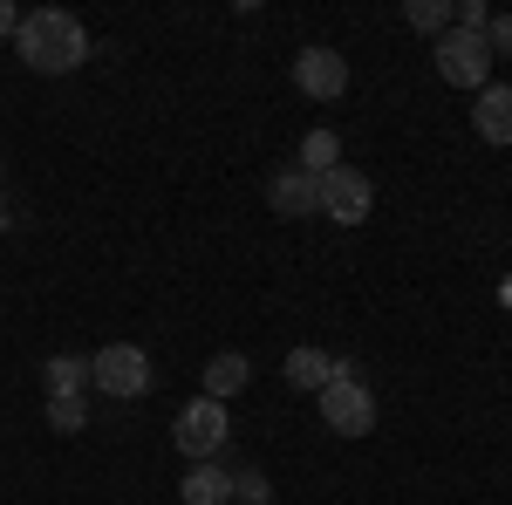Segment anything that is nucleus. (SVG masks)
Segmentation results:
<instances>
[{
  "mask_svg": "<svg viewBox=\"0 0 512 505\" xmlns=\"http://www.w3.org/2000/svg\"><path fill=\"white\" fill-rule=\"evenodd\" d=\"M14 48H21V62L35 76H69V69L89 62V28L76 14H62V7H35V14H21Z\"/></svg>",
  "mask_w": 512,
  "mask_h": 505,
  "instance_id": "obj_1",
  "label": "nucleus"
},
{
  "mask_svg": "<svg viewBox=\"0 0 512 505\" xmlns=\"http://www.w3.org/2000/svg\"><path fill=\"white\" fill-rule=\"evenodd\" d=\"M321 424L335 430V437H369V430H376V396L355 383L349 362H335V376L321 389Z\"/></svg>",
  "mask_w": 512,
  "mask_h": 505,
  "instance_id": "obj_2",
  "label": "nucleus"
},
{
  "mask_svg": "<svg viewBox=\"0 0 512 505\" xmlns=\"http://www.w3.org/2000/svg\"><path fill=\"white\" fill-rule=\"evenodd\" d=\"M437 76L458 82V89H485V82H492V41L478 35V28L437 35Z\"/></svg>",
  "mask_w": 512,
  "mask_h": 505,
  "instance_id": "obj_3",
  "label": "nucleus"
},
{
  "mask_svg": "<svg viewBox=\"0 0 512 505\" xmlns=\"http://www.w3.org/2000/svg\"><path fill=\"white\" fill-rule=\"evenodd\" d=\"M178 451L192 458V465H212L219 451H226V437H233V424H226V403H212V396H198V403H185L178 410Z\"/></svg>",
  "mask_w": 512,
  "mask_h": 505,
  "instance_id": "obj_4",
  "label": "nucleus"
},
{
  "mask_svg": "<svg viewBox=\"0 0 512 505\" xmlns=\"http://www.w3.org/2000/svg\"><path fill=\"white\" fill-rule=\"evenodd\" d=\"M89 383L103 389V396H144L151 389V355L144 349H130V342H110L103 355H89Z\"/></svg>",
  "mask_w": 512,
  "mask_h": 505,
  "instance_id": "obj_5",
  "label": "nucleus"
},
{
  "mask_svg": "<svg viewBox=\"0 0 512 505\" xmlns=\"http://www.w3.org/2000/svg\"><path fill=\"white\" fill-rule=\"evenodd\" d=\"M321 212H328L335 226H362V219L376 212V185H369L355 164H335V171H321Z\"/></svg>",
  "mask_w": 512,
  "mask_h": 505,
  "instance_id": "obj_6",
  "label": "nucleus"
},
{
  "mask_svg": "<svg viewBox=\"0 0 512 505\" xmlns=\"http://www.w3.org/2000/svg\"><path fill=\"white\" fill-rule=\"evenodd\" d=\"M294 82H301L315 103H335V96L349 89V55H342V48H301V55H294Z\"/></svg>",
  "mask_w": 512,
  "mask_h": 505,
  "instance_id": "obj_7",
  "label": "nucleus"
},
{
  "mask_svg": "<svg viewBox=\"0 0 512 505\" xmlns=\"http://www.w3.org/2000/svg\"><path fill=\"white\" fill-rule=\"evenodd\" d=\"M267 198H274L280 219H315V212H321V178L294 164V171H280L274 185H267Z\"/></svg>",
  "mask_w": 512,
  "mask_h": 505,
  "instance_id": "obj_8",
  "label": "nucleus"
},
{
  "mask_svg": "<svg viewBox=\"0 0 512 505\" xmlns=\"http://www.w3.org/2000/svg\"><path fill=\"white\" fill-rule=\"evenodd\" d=\"M472 130L485 137V144H512V89H506V82H485V89H478Z\"/></svg>",
  "mask_w": 512,
  "mask_h": 505,
  "instance_id": "obj_9",
  "label": "nucleus"
},
{
  "mask_svg": "<svg viewBox=\"0 0 512 505\" xmlns=\"http://www.w3.org/2000/svg\"><path fill=\"white\" fill-rule=\"evenodd\" d=\"M198 383H205V396H212V403H233L239 389L253 383V362H246L239 349H226V355H212V362H205V376H198Z\"/></svg>",
  "mask_w": 512,
  "mask_h": 505,
  "instance_id": "obj_10",
  "label": "nucleus"
},
{
  "mask_svg": "<svg viewBox=\"0 0 512 505\" xmlns=\"http://www.w3.org/2000/svg\"><path fill=\"white\" fill-rule=\"evenodd\" d=\"M178 505H233V478L219 465H192L178 485Z\"/></svg>",
  "mask_w": 512,
  "mask_h": 505,
  "instance_id": "obj_11",
  "label": "nucleus"
},
{
  "mask_svg": "<svg viewBox=\"0 0 512 505\" xmlns=\"http://www.w3.org/2000/svg\"><path fill=\"white\" fill-rule=\"evenodd\" d=\"M328 376H335V362H328V349H294L287 355V383L294 389H328Z\"/></svg>",
  "mask_w": 512,
  "mask_h": 505,
  "instance_id": "obj_12",
  "label": "nucleus"
},
{
  "mask_svg": "<svg viewBox=\"0 0 512 505\" xmlns=\"http://www.w3.org/2000/svg\"><path fill=\"white\" fill-rule=\"evenodd\" d=\"M335 164H342V137H335V130H308V137H301V171H335Z\"/></svg>",
  "mask_w": 512,
  "mask_h": 505,
  "instance_id": "obj_13",
  "label": "nucleus"
},
{
  "mask_svg": "<svg viewBox=\"0 0 512 505\" xmlns=\"http://www.w3.org/2000/svg\"><path fill=\"white\" fill-rule=\"evenodd\" d=\"M89 383V355H55L48 362V396H82Z\"/></svg>",
  "mask_w": 512,
  "mask_h": 505,
  "instance_id": "obj_14",
  "label": "nucleus"
},
{
  "mask_svg": "<svg viewBox=\"0 0 512 505\" xmlns=\"http://www.w3.org/2000/svg\"><path fill=\"white\" fill-rule=\"evenodd\" d=\"M403 21H410V28H424V35H451V0H410V7H403Z\"/></svg>",
  "mask_w": 512,
  "mask_h": 505,
  "instance_id": "obj_15",
  "label": "nucleus"
},
{
  "mask_svg": "<svg viewBox=\"0 0 512 505\" xmlns=\"http://www.w3.org/2000/svg\"><path fill=\"white\" fill-rule=\"evenodd\" d=\"M48 424L55 430H82L89 424V403H82V396H48Z\"/></svg>",
  "mask_w": 512,
  "mask_h": 505,
  "instance_id": "obj_16",
  "label": "nucleus"
},
{
  "mask_svg": "<svg viewBox=\"0 0 512 505\" xmlns=\"http://www.w3.org/2000/svg\"><path fill=\"white\" fill-rule=\"evenodd\" d=\"M485 41H492V55L512 62V14H492V21H485Z\"/></svg>",
  "mask_w": 512,
  "mask_h": 505,
  "instance_id": "obj_17",
  "label": "nucleus"
},
{
  "mask_svg": "<svg viewBox=\"0 0 512 505\" xmlns=\"http://www.w3.org/2000/svg\"><path fill=\"white\" fill-rule=\"evenodd\" d=\"M14 28H21V14H14V0H0V41L14 35Z\"/></svg>",
  "mask_w": 512,
  "mask_h": 505,
  "instance_id": "obj_18",
  "label": "nucleus"
}]
</instances>
